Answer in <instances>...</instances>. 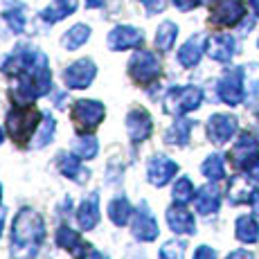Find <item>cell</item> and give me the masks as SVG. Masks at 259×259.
I'll list each match as a JSON object with an SVG mask.
<instances>
[{
    "mask_svg": "<svg viewBox=\"0 0 259 259\" xmlns=\"http://www.w3.org/2000/svg\"><path fill=\"white\" fill-rule=\"evenodd\" d=\"M3 70L16 81V86L12 88V99L16 102L43 97L52 86L48 57L32 46H18L3 63Z\"/></svg>",
    "mask_w": 259,
    "mask_h": 259,
    "instance_id": "obj_1",
    "label": "cell"
},
{
    "mask_svg": "<svg viewBox=\"0 0 259 259\" xmlns=\"http://www.w3.org/2000/svg\"><path fill=\"white\" fill-rule=\"evenodd\" d=\"M46 239V221L32 207H23L12 226V257L29 259L38 252Z\"/></svg>",
    "mask_w": 259,
    "mask_h": 259,
    "instance_id": "obj_2",
    "label": "cell"
},
{
    "mask_svg": "<svg viewBox=\"0 0 259 259\" xmlns=\"http://www.w3.org/2000/svg\"><path fill=\"white\" fill-rule=\"evenodd\" d=\"M41 111L29 104H16L7 113V133L18 147H25L29 140H34V133L41 126Z\"/></svg>",
    "mask_w": 259,
    "mask_h": 259,
    "instance_id": "obj_3",
    "label": "cell"
},
{
    "mask_svg": "<svg viewBox=\"0 0 259 259\" xmlns=\"http://www.w3.org/2000/svg\"><path fill=\"white\" fill-rule=\"evenodd\" d=\"M160 72H162L160 59H158L153 52H149V50H138V52L131 57V61H128V74H131L133 81L142 88H147V86H151L153 81H158Z\"/></svg>",
    "mask_w": 259,
    "mask_h": 259,
    "instance_id": "obj_4",
    "label": "cell"
},
{
    "mask_svg": "<svg viewBox=\"0 0 259 259\" xmlns=\"http://www.w3.org/2000/svg\"><path fill=\"white\" fill-rule=\"evenodd\" d=\"M230 162L239 171H250L259 162V138L252 131H243L230 151Z\"/></svg>",
    "mask_w": 259,
    "mask_h": 259,
    "instance_id": "obj_5",
    "label": "cell"
},
{
    "mask_svg": "<svg viewBox=\"0 0 259 259\" xmlns=\"http://www.w3.org/2000/svg\"><path fill=\"white\" fill-rule=\"evenodd\" d=\"M203 102V91L198 86H181L171 88L165 97V111L171 115H183V113L196 111Z\"/></svg>",
    "mask_w": 259,
    "mask_h": 259,
    "instance_id": "obj_6",
    "label": "cell"
},
{
    "mask_svg": "<svg viewBox=\"0 0 259 259\" xmlns=\"http://www.w3.org/2000/svg\"><path fill=\"white\" fill-rule=\"evenodd\" d=\"M106 115V108H104L102 102H95V99H79L74 102L70 117L72 122L77 124V128L81 131H93V128L99 126V122Z\"/></svg>",
    "mask_w": 259,
    "mask_h": 259,
    "instance_id": "obj_7",
    "label": "cell"
},
{
    "mask_svg": "<svg viewBox=\"0 0 259 259\" xmlns=\"http://www.w3.org/2000/svg\"><path fill=\"white\" fill-rule=\"evenodd\" d=\"M246 14L243 0H217L212 5L210 23L217 27H235Z\"/></svg>",
    "mask_w": 259,
    "mask_h": 259,
    "instance_id": "obj_8",
    "label": "cell"
},
{
    "mask_svg": "<svg viewBox=\"0 0 259 259\" xmlns=\"http://www.w3.org/2000/svg\"><path fill=\"white\" fill-rule=\"evenodd\" d=\"M95 74H97V68L91 59H79L72 66H68L63 70V83H66L70 91H81V88H88L93 83Z\"/></svg>",
    "mask_w": 259,
    "mask_h": 259,
    "instance_id": "obj_9",
    "label": "cell"
},
{
    "mask_svg": "<svg viewBox=\"0 0 259 259\" xmlns=\"http://www.w3.org/2000/svg\"><path fill=\"white\" fill-rule=\"evenodd\" d=\"M219 99L228 106H237L243 99V68H232L219 81Z\"/></svg>",
    "mask_w": 259,
    "mask_h": 259,
    "instance_id": "obj_10",
    "label": "cell"
},
{
    "mask_svg": "<svg viewBox=\"0 0 259 259\" xmlns=\"http://www.w3.org/2000/svg\"><path fill=\"white\" fill-rule=\"evenodd\" d=\"M239 128V119L235 115H228V113H217L210 117L207 122V136L214 144H226L228 140H232V136Z\"/></svg>",
    "mask_w": 259,
    "mask_h": 259,
    "instance_id": "obj_11",
    "label": "cell"
},
{
    "mask_svg": "<svg viewBox=\"0 0 259 259\" xmlns=\"http://www.w3.org/2000/svg\"><path fill=\"white\" fill-rule=\"evenodd\" d=\"M126 131H128V138H131L133 144L144 142L153 131L151 115H149L144 108H133L126 115Z\"/></svg>",
    "mask_w": 259,
    "mask_h": 259,
    "instance_id": "obj_12",
    "label": "cell"
},
{
    "mask_svg": "<svg viewBox=\"0 0 259 259\" xmlns=\"http://www.w3.org/2000/svg\"><path fill=\"white\" fill-rule=\"evenodd\" d=\"M176 174H178V165L174 160H169L167 156H153L149 160L147 176L153 187H165Z\"/></svg>",
    "mask_w": 259,
    "mask_h": 259,
    "instance_id": "obj_13",
    "label": "cell"
},
{
    "mask_svg": "<svg viewBox=\"0 0 259 259\" xmlns=\"http://www.w3.org/2000/svg\"><path fill=\"white\" fill-rule=\"evenodd\" d=\"M142 41H144V36L140 29L128 27V25H117L115 29H111V34H108V38H106L108 50H113V52L128 50V48H140Z\"/></svg>",
    "mask_w": 259,
    "mask_h": 259,
    "instance_id": "obj_14",
    "label": "cell"
},
{
    "mask_svg": "<svg viewBox=\"0 0 259 259\" xmlns=\"http://www.w3.org/2000/svg\"><path fill=\"white\" fill-rule=\"evenodd\" d=\"M158 235H160L158 221L153 219V214L149 212L147 203H142V205L138 207L136 219H133V237H136L138 241H153V239H158Z\"/></svg>",
    "mask_w": 259,
    "mask_h": 259,
    "instance_id": "obj_15",
    "label": "cell"
},
{
    "mask_svg": "<svg viewBox=\"0 0 259 259\" xmlns=\"http://www.w3.org/2000/svg\"><path fill=\"white\" fill-rule=\"evenodd\" d=\"M57 243L63 248V250L70 252L74 259H86L91 255V246L83 241L79 232H74L72 228H68V226H61L57 230Z\"/></svg>",
    "mask_w": 259,
    "mask_h": 259,
    "instance_id": "obj_16",
    "label": "cell"
},
{
    "mask_svg": "<svg viewBox=\"0 0 259 259\" xmlns=\"http://www.w3.org/2000/svg\"><path fill=\"white\" fill-rule=\"evenodd\" d=\"M203 50L205 48V34H194L185 41V46L178 50V63L183 68H194L203 57Z\"/></svg>",
    "mask_w": 259,
    "mask_h": 259,
    "instance_id": "obj_17",
    "label": "cell"
},
{
    "mask_svg": "<svg viewBox=\"0 0 259 259\" xmlns=\"http://www.w3.org/2000/svg\"><path fill=\"white\" fill-rule=\"evenodd\" d=\"M237 52V43L230 34H217L207 41V54L214 59V61L228 63Z\"/></svg>",
    "mask_w": 259,
    "mask_h": 259,
    "instance_id": "obj_18",
    "label": "cell"
},
{
    "mask_svg": "<svg viewBox=\"0 0 259 259\" xmlns=\"http://www.w3.org/2000/svg\"><path fill=\"white\" fill-rule=\"evenodd\" d=\"M167 223H169V228H171V232H176V235H194V232H196L194 217L183 205L169 207L167 210Z\"/></svg>",
    "mask_w": 259,
    "mask_h": 259,
    "instance_id": "obj_19",
    "label": "cell"
},
{
    "mask_svg": "<svg viewBox=\"0 0 259 259\" xmlns=\"http://www.w3.org/2000/svg\"><path fill=\"white\" fill-rule=\"evenodd\" d=\"M77 223L81 230H93L99 223V194L93 192L88 198H83V203L77 210Z\"/></svg>",
    "mask_w": 259,
    "mask_h": 259,
    "instance_id": "obj_20",
    "label": "cell"
},
{
    "mask_svg": "<svg viewBox=\"0 0 259 259\" xmlns=\"http://www.w3.org/2000/svg\"><path fill=\"white\" fill-rule=\"evenodd\" d=\"M243 99L250 108H259V63L243 68Z\"/></svg>",
    "mask_w": 259,
    "mask_h": 259,
    "instance_id": "obj_21",
    "label": "cell"
},
{
    "mask_svg": "<svg viewBox=\"0 0 259 259\" xmlns=\"http://www.w3.org/2000/svg\"><path fill=\"white\" fill-rule=\"evenodd\" d=\"M194 203H196V212L203 214V217L214 214L219 210V205H221V192H219L214 185H205V187L198 189Z\"/></svg>",
    "mask_w": 259,
    "mask_h": 259,
    "instance_id": "obj_22",
    "label": "cell"
},
{
    "mask_svg": "<svg viewBox=\"0 0 259 259\" xmlns=\"http://www.w3.org/2000/svg\"><path fill=\"white\" fill-rule=\"evenodd\" d=\"M77 5H79V0H52V3L43 9L41 18L46 23H59V21H63L66 16L74 14Z\"/></svg>",
    "mask_w": 259,
    "mask_h": 259,
    "instance_id": "obj_23",
    "label": "cell"
},
{
    "mask_svg": "<svg viewBox=\"0 0 259 259\" xmlns=\"http://www.w3.org/2000/svg\"><path fill=\"white\" fill-rule=\"evenodd\" d=\"M59 169L66 178H70L74 183H86L88 181V171L81 165V158H77L74 153H63L59 160Z\"/></svg>",
    "mask_w": 259,
    "mask_h": 259,
    "instance_id": "obj_24",
    "label": "cell"
},
{
    "mask_svg": "<svg viewBox=\"0 0 259 259\" xmlns=\"http://www.w3.org/2000/svg\"><path fill=\"white\" fill-rule=\"evenodd\" d=\"M131 214H133V205L128 203V198L117 196V198H113V201L108 203V219H111L117 228L126 226L128 219H131Z\"/></svg>",
    "mask_w": 259,
    "mask_h": 259,
    "instance_id": "obj_25",
    "label": "cell"
},
{
    "mask_svg": "<svg viewBox=\"0 0 259 259\" xmlns=\"http://www.w3.org/2000/svg\"><path fill=\"white\" fill-rule=\"evenodd\" d=\"M235 235L243 243H255L259 241V223L252 217H239L235 223Z\"/></svg>",
    "mask_w": 259,
    "mask_h": 259,
    "instance_id": "obj_26",
    "label": "cell"
},
{
    "mask_svg": "<svg viewBox=\"0 0 259 259\" xmlns=\"http://www.w3.org/2000/svg\"><path fill=\"white\" fill-rule=\"evenodd\" d=\"M192 126H194L192 119H176V122L171 124V128L167 131V136H165L167 144L185 147L187 140H189V133H192Z\"/></svg>",
    "mask_w": 259,
    "mask_h": 259,
    "instance_id": "obj_27",
    "label": "cell"
},
{
    "mask_svg": "<svg viewBox=\"0 0 259 259\" xmlns=\"http://www.w3.org/2000/svg\"><path fill=\"white\" fill-rule=\"evenodd\" d=\"M88 38H91V27L83 23H77L74 27H70L66 34H63L61 46L66 50H77V48H81Z\"/></svg>",
    "mask_w": 259,
    "mask_h": 259,
    "instance_id": "obj_28",
    "label": "cell"
},
{
    "mask_svg": "<svg viewBox=\"0 0 259 259\" xmlns=\"http://www.w3.org/2000/svg\"><path fill=\"white\" fill-rule=\"evenodd\" d=\"M176 36H178V25L165 21L156 32V48L160 52H169L174 48V43H176Z\"/></svg>",
    "mask_w": 259,
    "mask_h": 259,
    "instance_id": "obj_29",
    "label": "cell"
},
{
    "mask_svg": "<svg viewBox=\"0 0 259 259\" xmlns=\"http://www.w3.org/2000/svg\"><path fill=\"white\" fill-rule=\"evenodd\" d=\"M3 16L16 34L25 32V21H27V16H25V7L21 3H9V7L3 9Z\"/></svg>",
    "mask_w": 259,
    "mask_h": 259,
    "instance_id": "obj_30",
    "label": "cell"
},
{
    "mask_svg": "<svg viewBox=\"0 0 259 259\" xmlns=\"http://www.w3.org/2000/svg\"><path fill=\"white\" fill-rule=\"evenodd\" d=\"M97 151H99V144L93 136H81L72 144V153L77 158H81V160H93L97 156Z\"/></svg>",
    "mask_w": 259,
    "mask_h": 259,
    "instance_id": "obj_31",
    "label": "cell"
},
{
    "mask_svg": "<svg viewBox=\"0 0 259 259\" xmlns=\"http://www.w3.org/2000/svg\"><path fill=\"white\" fill-rule=\"evenodd\" d=\"M201 171H203V176L210 178V181H221V178H226V165H223V158L219 156V153L207 156L205 162L201 165Z\"/></svg>",
    "mask_w": 259,
    "mask_h": 259,
    "instance_id": "obj_32",
    "label": "cell"
},
{
    "mask_svg": "<svg viewBox=\"0 0 259 259\" xmlns=\"http://www.w3.org/2000/svg\"><path fill=\"white\" fill-rule=\"evenodd\" d=\"M174 201H176V205H185V203H189L194 198V185L189 178H178L176 185H174Z\"/></svg>",
    "mask_w": 259,
    "mask_h": 259,
    "instance_id": "obj_33",
    "label": "cell"
},
{
    "mask_svg": "<svg viewBox=\"0 0 259 259\" xmlns=\"http://www.w3.org/2000/svg\"><path fill=\"white\" fill-rule=\"evenodd\" d=\"M54 128H57V122H54V117H46L41 124V131H38V136L34 138L32 147L34 149H43L48 142H52L54 138Z\"/></svg>",
    "mask_w": 259,
    "mask_h": 259,
    "instance_id": "obj_34",
    "label": "cell"
},
{
    "mask_svg": "<svg viewBox=\"0 0 259 259\" xmlns=\"http://www.w3.org/2000/svg\"><path fill=\"white\" fill-rule=\"evenodd\" d=\"M183 250L185 246L181 241H167L160 248V259H183Z\"/></svg>",
    "mask_w": 259,
    "mask_h": 259,
    "instance_id": "obj_35",
    "label": "cell"
},
{
    "mask_svg": "<svg viewBox=\"0 0 259 259\" xmlns=\"http://www.w3.org/2000/svg\"><path fill=\"white\" fill-rule=\"evenodd\" d=\"M142 5H144V9H147L149 16H153V14L162 12V9L167 7V0H142Z\"/></svg>",
    "mask_w": 259,
    "mask_h": 259,
    "instance_id": "obj_36",
    "label": "cell"
},
{
    "mask_svg": "<svg viewBox=\"0 0 259 259\" xmlns=\"http://www.w3.org/2000/svg\"><path fill=\"white\" fill-rule=\"evenodd\" d=\"M194 259H217V252H214L210 246H201L194 252Z\"/></svg>",
    "mask_w": 259,
    "mask_h": 259,
    "instance_id": "obj_37",
    "label": "cell"
},
{
    "mask_svg": "<svg viewBox=\"0 0 259 259\" xmlns=\"http://www.w3.org/2000/svg\"><path fill=\"white\" fill-rule=\"evenodd\" d=\"M203 0H174V5H176L181 12H189V9H194V7H198Z\"/></svg>",
    "mask_w": 259,
    "mask_h": 259,
    "instance_id": "obj_38",
    "label": "cell"
},
{
    "mask_svg": "<svg viewBox=\"0 0 259 259\" xmlns=\"http://www.w3.org/2000/svg\"><path fill=\"white\" fill-rule=\"evenodd\" d=\"M228 259H255V257H252V252H248V250H235L228 255Z\"/></svg>",
    "mask_w": 259,
    "mask_h": 259,
    "instance_id": "obj_39",
    "label": "cell"
},
{
    "mask_svg": "<svg viewBox=\"0 0 259 259\" xmlns=\"http://www.w3.org/2000/svg\"><path fill=\"white\" fill-rule=\"evenodd\" d=\"M250 205H252V210H255V214L259 217V189H255V192L250 194Z\"/></svg>",
    "mask_w": 259,
    "mask_h": 259,
    "instance_id": "obj_40",
    "label": "cell"
},
{
    "mask_svg": "<svg viewBox=\"0 0 259 259\" xmlns=\"http://www.w3.org/2000/svg\"><path fill=\"white\" fill-rule=\"evenodd\" d=\"M102 5H104V0H86L88 9H97V7H102Z\"/></svg>",
    "mask_w": 259,
    "mask_h": 259,
    "instance_id": "obj_41",
    "label": "cell"
},
{
    "mask_svg": "<svg viewBox=\"0 0 259 259\" xmlns=\"http://www.w3.org/2000/svg\"><path fill=\"white\" fill-rule=\"evenodd\" d=\"M248 176H250L252 181H257V183H259V162H257V165L250 169V171H248Z\"/></svg>",
    "mask_w": 259,
    "mask_h": 259,
    "instance_id": "obj_42",
    "label": "cell"
},
{
    "mask_svg": "<svg viewBox=\"0 0 259 259\" xmlns=\"http://www.w3.org/2000/svg\"><path fill=\"white\" fill-rule=\"evenodd\" d=\"M86 259H108L104 252H99V250H91V255H88Z\"/></svg>",
    "mask_w": 259,
    "mask_h": 259,
    "instance_id": "obj_43",
    "label": "cell"
},
{
    "mask_svg": "<svg viewBox=\"0 0 259 259\" xmlns=\"http://www.w3.org/2000/svg\"><path fill=\"white\" fill-rule=\"evenodd\" d=\"M250 7H252V12H255V16L259 18V0H250Z\"/></svg>",
    "mask_w": 259,
    "mask_h": 259,
    "instance_id": "obj_44",
    "label": "cell"
},
{
    "mask_svg": "<svg viewBox=\"0 0 259 259\" xmlns=\"http://www.w3.org/2000/svg\"><path fill=\"white\" fill-rule=\"evenodd\" d=\"M3 221H5V210H0V232H3Z\"/></svg>",
    "mask_w": 259,
    "mask_h": 259,
    "instance_id": "obj_45",
    "label": "cell"
},
{
    "mask_svg": "<svg viewBox=\"0 0 259 259\" xmlns=\"http://www.w3.org/2000/svg\"><path fill=\"white\" fill-rule=\"evenodd\" d=\"M3 140H5V138H3V128H0V144H3Z\"/></svg>",
    "mask_w": 259,
    "mask_h": 259,
    "instance_id": "obj_46",
    "label": "cell"
},
{
    "mask_svg": "<svg viewBox=\"0 0 259 259\" xmlns=\"http://www.w3.org/2000/svg\"><path fill=\"white\" fill-rule=\"evenodd\" d=\"M0 201H3V185H0Z\"/></svg>",
    "mask_w": 259,
    "mask_h": 259,
    "instance_id": "obj_47",
    "label": "cell"
}]
</instances>
